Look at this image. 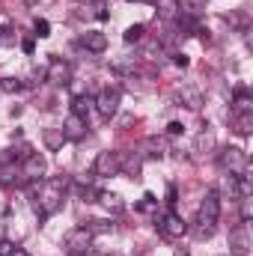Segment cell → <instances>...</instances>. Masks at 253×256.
Listing matches in <instances>:
<instances>
[{
    "label": "cell",
    "instance_id": "cell-35",
    "mask_svg": "<svg viewBox=\"0 0 253 256\" xmlns=\"http://www.w3.org/2000/svg\"><path fill=\"white\" fill-rule=\"evenodd\" d=\"M12 256H30V254H24L21 248H15V250H12Z\"/></svg>",
    "mask_w": 253,
    "mask_h": 256
},
{
    "label": "cell",
    "instance_id": "cell-2",
    "mask_svg": "<svg viewBox=\"0 0 253 256\" xmlns=\"http://www.w3.org/2000/svg\"><path fill=\"white\" fill-rule=\"evenodd\" d=\"M218 164H220L226 173L242 176V173H248V152L238 149V146H226V149L218 152Z\"/></svg>",
    "mask_w": 253,
    "mask_h": 256
},
{
    "label": "cell",
    "instance_id": "cell-14",
    "mask_svg": "<svg viewBox=\"0 0 253 256\" xmlns=\"http://www.w3.org/2000/svg\"><path fill=\"white\" fill-rule=\"evenodd\" d=\"M155 6H158V15H161L164 21H173V18H179V12H182L179 0H155Z\"/></svg>",
    "mask_w": 253,
    "mask_h": 256
},
{
    "label": "cell",
    "instance_id": "cell-17",
    "mask_svg": "<svg viewBox=\"0 0 253 256\" xmlns=\"http://www.w3.org/2000/svg\"><path fill=\"white\" fill-rule=\"evenodd\" d=\"M92 104H96L92 98H86V96H78V98H74V104H72V114H78L80 120H86V116H90V110H92Z\"/></svg>",
    "mask_w": 253,
    "mask_h": 256
},
{
    "label": "cell",
    "instance_id": "cell-34",
    "mask_svg": "<svg viewBox=\"0 0 253 256\" xmlns=\"http://www.w3.org/2000/svg\"><path fill=\"white\" fill-rule=\"evenodd\" d=\"M167 202H176V188L170 185V191H167Z\"/></svg>",
    "mask_w": 253,
    "mask_h": 256
},
{
    "label": "cell",
    "instance_id": "cell-28",
    "mask_svg": "<svg viewBox=\"0 0 253 256\" xmlns=\"http://www.w3.org/2000/svg\"><path fill=\"white\" fill-rule=\"evenodd\" d=\"M21 51H24V54H33V51H36V39H33V36H27V39L21 42Z\"/></svg>",
    "mask_w": 253,
    "mask_h": 256
},
{
    "label": "cell",
    "instance_id": "cell-21",
    "mask_svg": "<svg viewBox=\"0 0 253 256\" xmlns=\"http://www.w3.org/2000/svg\"><path fill=\"white\" fill-rule=\"evenodd\" d=\"M250 128H253V114H242L236 120V131L238 134H250Z\"/></svg>",
    "mask_w": 253,
    "mask_h": 256
},
{
    "label": "cell",
    "instance_id": "cell-27",
    "mask_svg": "<svg viewBox=\"0 0 253 256\" xmlns=\"http://www.w3.org/2000/svg\"><path fill=\"white\" fill-rule=\"evenodd\" d=\"M212 232H214V230H212V226H206V224H196V226H194V236H196V238H208Z\"/></svg>",
    "mask_w": 253,
    "mask_h": 256
},
{
    "label": "cell",
    "instance_id": "cell-31",
    "mask_svg": "<svg viewBox=\"0 0 253 256\" xmlns=\"http://www.w3.org/2000/svg\"><path fill=\"white\" fill-rule=\"evenodd\" d=\"M3 90L12 92V90H21V84H18V80H3Z\"/></svg>",
    "mask_w": 253,
    "mask_h": 256
},
{
    "label": "cell",
    "instance_id": "cell-37",
    "mask_svg": "<svg viewBox=\"0 0 253 256\" xmlns=\"http://www.w3.org/2000/svg\"><path fill=\"white\" fill-rule=\"evenodd\" d=\"M68 256H86V254H68Z\"/></svg>",
    "mask_w": 253,
    "mask_h": 256
},
{
    "label": "cell",
    "instance_id": "cell-10",
    "mask_svg": "<svg viewBox=\"0 0 253 256\" xmlns=\"http://www.w3.org/2000/svg\"><path fill=\"white\" fill-rule=\"evenodd\" d=\"M63 134L66 140H84L86 137V120H80L78 114H68L63 122Z\"/></svg>",
    "mask_w": 253,
    "mask_h": 256
},
{
    "label": "cell",
    "instance_id": "cell-23",
    "mask_svg": "<svg viewBox=\"0 0 253 256\" xmlns=\"http://www.w3.org/2000/svg\"><path fill=\"white\" fill-rule=\"evenodd\" d=\"M143 30H146L143 24H131V27L126 30V36H122V39H126V42H140V39H143Z\"/></svg>",
    "mask_w": 253,
    "mask_h": 256
},
{
    "label": "cell",
    "instance_id": "cell-24",
    "mask_svg": "<svg viewBox=\"0 0 253 256\" xmlns=\"http://www.w3.org/2000/svg\"><path fill=\"white\" fill-rule=\"evenodd\" d=\"M238 206H242V220L248 224V220L253 218V202H250V196H248V194H244V196H238Z\"/></svg>",
    "mask_w": 253,
    "mask_h": 256
},
{
    "label": "cell",
    "instance_id": "cell-15",
    "mask_svg": "<svg viewBox=\"0 0 253 256\" xmlns=\"http://www.w3.org/2000/svg\"><path fill=\"white\" fill-rule=\"evenodd\" d=\"M214 149V134L212 131H200L196 134V143H194V152L196 155H206V152H212Z\"/></svg>",
    "mask_w": 253,
    "mask_h": 256
},
{
    "label": "cell",
    "instance_id": "cell-25",
    "mask_svg": "<svg viewBox=\"0 0 253 256\" xmlns=\"http://www.w3.org/2000/svg\"><path fill=\"white\" fill-rule=\"evenodd\" d=\"M86 230H90L92 236H96V232H110V230H114V224H108V220H90V224H86Z\"/></svg>",
    "mask_w": 253,
    "mask_h": 256
},
{
    "label": "cell",
    "instance_id": "cell-16",
    "mask_svg": "<svg viewBox=\"0 0 253 256\" xmlns=\"http://www.w3.org/2000/svg\"><path fill=\"white\" fill-rule=\"evenodd\" d=\"M42 137H45V146H48V149H54V152L63 146V140H66L63 128H45V134H42Z\"/></svg>",
    "mask_w": 253,
    "mask_h": 256
},
{
    "label": "cell",
    "instance_id": "cell-1",
    "mask_svg": "<svg viewBox=\"0 0 253 256\" xmlns=\"http://www.w3.org/2000/svg\"><path fill=\"white\" fill-rule=\"evenodd\" d=\"M68 188V179L60 176V179H51L42 194H39V200H36V214H39V220H45V218H51L60 206H63V194Z\"/></svg>",
    "mask_w": 253,
    "mask_h": 256
},
{
    "label": "cell",
    "instance_id": "cell-12",
    "mask_svg": "<svg viewBox=\"0 0 253 256\" xmlns=\"http://www.w3.org/2000/svg\"><path fill=\"white\" fill-rule=\"evenodd\" d=\"M84 48L92 51V54H102L108 48V36L98 33V30H90V33H84Z\"/></svg>",
    "mask_w": 253,
    "mask_h": 256
},
{
    "label": "cell",
    "instance_id": "cell-30",
    "mask_svg": "<svg viewBox=\"0 0 253 256\" xmlns=\"http://www.w3.org/2000/svg\"><path fill=\"white\" fill-rule=\"evenodd\" d=\"M12 250H15V248H12L9 242H0V256H12Z\"/></svg>",
    "mask_w": 253,
    "mask_h": 256
},
{
    "label": "cell",
    "instance_id": "cell-32",
    "mask_svg": "<svg viewBox=\"0 0 253 256\" xmlns=\"http://www.w3.org/2000/svg\"><path fill=\"white\" fill-rule=\"evenodd\" d=\"M182 122H170V126H167V131H170V134H182Z\"/></svg>",
    "mask_w": 253,
    "mask_h": 256
},
{
    "label": "cell",
    "instance_id": "cell-11",
    "mask_svg": "<svg viewBox=\"0 0 253 256\" xmlns=\"http://www.w3.org/2000/svg\"><path fill=\"white\" fill-rule=\"evenodd\" d=\"M45 78H48L51 84H57V86H66V84H68V78H72V66L63 63V60H51Z\"/></svg>",
    "mask_w": 253,
    "mask_h": 256
},
{
    "label": "cell",
    "instance_id": "cell-9",
    "mask_svg": "<svg viewBox=\"0 0 253 256\" xmlns=\"http://www.w3.org/2000/svg\"><path fill=\"white\" fill-rule=\"evenodd\" d=\"M158 230H161L167 238H179V236H185V232H188V224H185L179 214H173V212H170V214H164V218L158 220Z\"/></svg>",
    "mask_w": 253,
    "mask_h": 256
},
{
    "label": "cell",
    "instance_id": "cell-18",
    "mask_svg": "<svg viewBox=\"0 0 253 256\" xmlns=\"http://www.w3.org/2000/svg\"><path fill=\"white\" fill-rule=\"evenodd\" d=\"M146 149H149V152H146L149 158H164L167 143H164V140H158V137H149V140H146Z\"/></svg>",
    "mask_w": 253,
    "mask_h": 256
},
{
    "label": "cell",
    "instance_id": "cell-36",
    "mask_svg": "<svg viewBox=\"0 0 253 256\" xmlns=\"http://www.w3.org/2000/svg\"><path fill=\"white\" fill-rule=\"evenodd\" d=\"M173 256H188V254H185V250H176V254H173Z\"/></svg>",
    "mask_w": 253,
    "mask_h": 256
},
{
    "label": "cell",
    "instance_id": "cell-7",
    "mask_svg": "<svg viewBox=\"0 0 253 256\" xmlns=\"http://www.w3.org/2000/svg\"><path fill=\"white\" fill-rule=\"evenodd\" d=\"M96 110L104 116V120H110V116H116V110H120V90H102L98 92V98H96Z\"/></svg>",
    "mask_w": 253,
    "mask_h": 256
},
{
    "label": "cell",
    "instance_id": "cell-5",
    "mask_svg": "<svg viewBox=\"0 0 253 256\" xmlns=\"http://www.w3.org/2000/svg\"><path fill=\"white\" fill-rule=\"evenodd\" d=\"M45 170H48V164H45V158L39 155V152H30L27 158H24V167H21V182H39L42 176H45Z\"/></svg>",
    "mask_w": 253,
    "mask_h": 256
},
{
    "label": "cell",
    "instance_id": "cell-20",
    "mask_svg": "<svg viewBox=\"0 0 253 256\" xmlns=\"http://www.w3.org/2000/svg\"><path fill=\"white\" fill-rule=\"evenodd\" d=\"M176 27H179V33H182V36H190V33L196 30V24H194V18H190V15L176 18Z\"/></svg>",
    "mask_w": 253,
    "mask_h": 256
},
{
    "label": "cell",
    "instance_id": "cell-8",
    "mask_svg": "<svg viewBox=\"0 0 253 256\" xmlns=\"http://www.w3.org/2000/svg\"><path fill=\"white\" fill-rule=\"evenodd\" d=\"M90 244H92V232L86 226H78L66 236V248L68 254H90Z\"/></svg>",
    "mask_w": 253,
    "mask_h": 256
},
{
    "label": "cell",
    "instance_id": "cell-22",
    "mask_svg": "<svg viewBox=\"0 0 253 256\" xmlns=\"http://www.w3.org/2000/svg\"><path fill=\"white\" fill-rule=\"evenodd\" d=\"M33 36H39V39H48V36H51V24H48L45 18H36V24H33Z\"/></svg>",
    "mask_w": 253,
    "mask_h": 256
},
{
    "label": "cell",
    "instance_id": "cell-3",
    "mask_svg": "<svg viewBox=\"0 0 253 256\" xmlns=\"http://www.w3.org/2000/svg\"><path fill=\"white\" fill-rule=\"evenodd\" d=\"M218 218H220V194H218V191H208L206 196H202V202H200L196 224H206V226H212V230H214Z\"/></svg>",
    "mask_w": 253,
    "mask_h": 256
},
{
    "label": "cell",
    "instance_id": "cell-13",
    "mask_svg": "<svg viewBox=\"0 0 253 256\" xmlns=\"http://www.w3.org/2000/svg\"><path fill=\"white\" fill-rule=\"evenodd\" d=\"M179 102L185 108H190V110H196V108H202V92L196 86H182L179 90Z\"/></svg>",
    "mask_w": 253,
    "mask_h": 256
},
{
    "label": "cell",
    "instance_id": "cell-38",
    "mask_svg": "<svg viewBox=\"0 0 253 256\" xmlns=\"http://www.w3.org/2000/svg\"><path fill=\"white\" fill-rule=\"evenodd\" d=\"M0 33H6V27H0Z\"/></svg>",
    "mask_w": 253,
    "mask_h": 256
},
{
    "label": "cell",
    "instance_id": "cell-4",
    "mask_svg": "<svg viewBox=\"0 0 253 256\" xmlns=\"http://www.w3.org/2000/svg\"><path fill=\"white\" fill-rule=\"evenodd\" d=\"M122 170V152H114V149H104V152H98V158H96V176H116Z\"/></svg>",
    "mask_w": 253,
    "mask_h": 256
},
{
    "label": "cell",
    "instance_id": "cell-6",
    "mask_svg": "<svg viewBox=\"0 0 253 256\" xmlns=\"http://www.w3.org/2000/svg\"><path fill=\"white\" fill-rule=\"evenodd\" d=\"M230 254L232 256H248L250 254V230H248V224H238V226L230 232Z\"/></svg>",
    "mask_w": 253,
    "mask_h": 256
},
{
    "label": "cell",
    "instance_id": "cell-29",
    "mask_svg": "<svg viewBox=\"0 0 253 256\" xmlns=\"http://www.w3.org/2000/svg\"><path fill=\"white\" fill-rule=\"evenodd\" d=\"M152 206H155V194H146L143 202H140V208H152Z\"/></svg>",
    "mask_w": 253,
    "mask_h": 256
},
{
    "label": "cell",
    "instance_id": "cell-26",
    "mask_svg": "<svg viewBox=\"0 0 253 256\" xmlns=\"http://www.w3.org/2000/svg\"><path fill=\"white\" fill-rule=\"evenodd\" d=\"M92 15L98 21H108V3L104 0H92Z\"/></svg>",
    "mask_w": 253,
    "mask_h": 256
},
{
    "label": "cell",
    "instance_id": "cell-19",
    "mask_svg": "<svg viewBox=\"0 0 253 256\" xmlns=\"http://www.w3.org/2000/svg\"><path fill=\"white\" fill-rule=\"evenodd\" d=\"M98 202H104V206H108V208H114V212H122V200H120L116 194L98 191Z\"/></svg>",
    "mask_w": 253,
    "mask_h": 256
},
{
    "label": "cell",
    "instance_id": "cell-33",
    "mask_svg": "<svg viewBox=\"0 0 253 256\" xmlns=\"http://www.w3.org/2000/svg\"><path fill=\"white\" fill-rule=\"evenodd\" d=\"M173 63H176V66H182V68H185V66H188V57H185V54H176V57H173Z\"/></svg>",
    "mask_w": 253,
    "mask_h": 256
}]
</instances>
